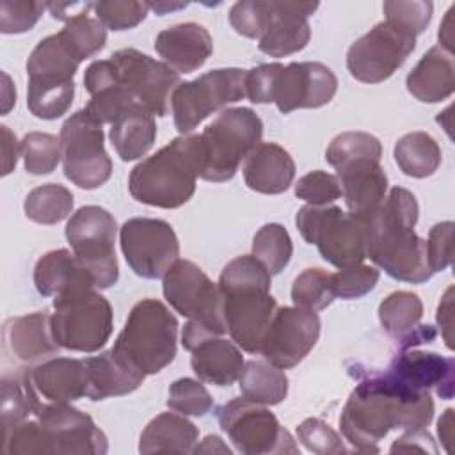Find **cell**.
Listing matches in <instances>:
<instances>
[{"instance_id": "cell-1", "label": "cell", "mask_w": 455, "mask_h": 455, "mask_svg": "<svg viewBox=\"0 0 455 455\" xmlns=\"http://www.w3.org/2000/svg\"><path fill=\"white\" fill-rule=\"evenodd\" d=\"M434 418V400L428 391H414L382 375H366L352 389L339 428L357 451H379V443L395 428H425Z\"/></svg>"}, {"instance_id": "cell-2", "label": "cell", "mask_w": 455, "mask_h": 455, "mask_svg": "<svg viewBox=\"0 0 455 455\" xmlns=\"http://www.w3.org/2000/svg\"><path fill=\"white\" fill-rule=\"evenodd\" d=\"M418 213L416 196L403 187H393L379 210L364 220L366 258L389 277L411 284H421L434 275L427 240L414 233Z\"/></svg>"}, {"instance_id": "cell-3", "label": "cell", "mask_w": 455, "mask_h": 455, "mask_svg": "<svg viewBox=\"0 0 455 455\" xmlns=\"http://www.w3.org/2000/svg\"><path fill=\"white\" fill-rule=\"evenodd\" d=\"M4 451L103 455L108 451V441L89 414L68 402H48L41 403L34 416L4 432Z\"/></svg>"}, {"instance_id": "cell-4", "label": "cell", "mask_w": 455, "mask_h": 455, "mask_svg": "<svg viewBox=\"0 0 455 455\" xmlns=\"http://www.w3.org/2000/svg\"><path fill=\"white\" fill-rule=\"evenodd\" d=\"M270 272L254 256H238L220 272L222 315L231 339L249 354H259L263 336L277 309L270 295Z\"/></svg>"}, {"instance_id": "cell-5", "label": "cell", "mask_w": 455, "mask_h": 455, "mask_svg": "<svg viewBox=\"0 0 455 455\" xmlns=\"http://www.w3.org/2000/svg\"><path fill=\"white\" fill-rule=\"evenodd\" d=\"M201 167L199 135H183L139 162L130 172L128 190L142 204L178 208L194 196Z\"/></svg>"}, {"instance_id": "cell-6", "label": "cell", "mask_w": 455, "mask_h": 455, "mask_svg": "<svg viewBox=\"0 0 455 455\" xmlns=\"http://www.w3.org/2000/svg\"><path fill=\"white\" fill-rule=\"evenodd\" d=\"M164 297L174 311L187 316L181 345L194 350L201 341L228 332L219 284L192 261L178 259L164 275Z\"/></svg>"}, {"instance_id": "cell-7", "label": "cell", "mask_w": 455, "mask_h": 455, "mask_svg": "<svg viewBox=\"0 0 455 455\" xmlns=\"http://www.w3.org/2000/svg\"><path fill=\"white\" fill-rule=\"evenodd\" d=\"M176 341L178 320L171 309L156 299H142L128 313L112 350L144 375H155L172 363Z\"/></svg>"}, {"instance_id": "cell-8", "label": "cell", "mask_w": 455, "mask_h": 455, "mask_svg": "<svg viewBox=\"0 0 455 455\" xmlns=\"http://www.w3.org/2000/svg\"><path fill=\"white\" fill-rule=\"evenodd\" d=\"M263 123L247 107L220 110V114L199 133L203 167L199 178L206 181L231 180L240 164L261 142Z\"/></svg>"}, {"instance_id": "cell-9", "label": "cell", "mask_w": 455, "mask_h": 455, "mask_svg": "<svg viewBox=\"0 0 455 455\" xmlns=\"http://www.w3.org/2000/svg\"><path fill=\"white\" fill-rule=\"evenodd\" d=\"M52 334L68 350L96 352L108 341L114 327L112 306L94 288H78L53 299Z\"/></svg>"}, {"instance_id": "cell-10", "label": "cell", "mask_w": 455, "mask_h": 455, "mask_svg": "<svg viewBox=\"0 0 455 455\" xmlns=\"http://www.w3.org/2000/svg\"><path fill=\"white\" fill-rule=\"evenodd\" d=\"M295 224L302 238L338 268L359 265L366 258L364 220L339 206L306 204L297 212Z\"/></svg>"}, {"instance_id": "cell-11", "label": "cell", "mask_w": 455, "mask_h": 455, "mask_svg": "<svg viewBox=\"0 0 455 455\" xmlns=\"http://www.w3.org/2000/svg\"><path fill=\"white\" fill-rule=\"evenodd\" d=\"M117 224L112 213L101 206L78 208L66 224V238L73 254L89 272L96 288H110L119 279L116 258Z\"/></svg>"}, {"instance_id": "cell-12", "label": "cell", "mask_w": 455, "mask_h": 455, "mask_svg": "<svg viewBox=\"0 0 455 455\" xmlns=\"http://www.w3.org/2000/svg\"><path fill=\"white\" fill-rule=\"evenodd\" d=\"M110 62L114 82L135 107L158 117L169 112L172 92L181 84L180 73L135 48L114 52Z\"/></svg>"}, {"instance_id": "cell-13", "label": "cell", "mask_w": 455, "mask_h": 455, "mask_svg": "<svg viewBox=\"0 0 455 455\" xmlns=\"http://www.w3.org/2000/svg\"><path fill=\"white\" fill-rule=\"evenodd\" d=\"M245 78L247 69L220 68L181 82L171 98L176 130L187 135L212 112L245 98Z\"/></svg>"}, {"instance_id": "cell-14", "label": "cell", "mask_w": 455, "mask_h": 455, "mask_svg": "<svg viewBox=\"0 0 455 455\" xmlns=\"http://www.w3.org/2000/svg\"><path fill=\"white\" fill-rule=\"evenodd\" d=\"M64 176L80 188L94 190L112 174V160L105 151V135L100 123L85 108L75 112L60 128Z\"/></svg>"}, {"instance_id": "cell-15", "label": "cell", "mask_w": 455, "mask_h": 455, "mask_svg": "<svg viewBox=\"0 0 455 455\" xmlns=\"http://www.w3.org/2000/svg\"><path fill=\"white\" fill-rule=\"evenodd\" d=\"M217 419L240 453H299L291 434L261 403L233 398L217 409Z\"/></svg>"}, {"instance_id": "cell-16", "label": "cell", "mask_w": 455, "mask_h": 455, "mask_svg": "<svg viewBox=\"0 0 455 455\" xmlns=\"http://www.w3.org/2000/svg\"><path fill=\"white\" fill-rule=\"evenodd\" d=\"M119 242L128 267L144 279L164 277L180 256L178 236L162 219H128L119 229Z\"/></svg>"}, {"instance_id": "cell-17", "label": "cell", "mask_w": 455, "mask_h": 455, "mask_svg": "<svg viewBox=\"0 0 455 455\" xmlns=\"http://www.w3.org/2000/svg\"><path fill=\"white\" fill-rule=\"evenodd\" d=\"M416 37L389 21H380L350 44L347 68L363 84L387 80L412 53Z\"/></svg>"}, {"instance_id": "cell-18", "label": "cell", "mask_w": 455, "mask_h": 455, "mask_svg": "<svg viewBox=\"0 0 455 455\" xmlns=\"http://www.w3.org/2000/svg\"><path fill=\"white\" fill-rule=\"evenodd\" d=\"M320 318L304 307H277L263 336L259 354L274 366L288 370L297 366L316 345Z\"/></svg>"}, {"instance_id": "cell-19", "label": "cell", "mask_w": 455, "mask_h": 455, "mask_svg": "<svg viewBox=\"0 0 455 455\" xmlns=\"http://www.w3.org/2000/svg\"><path fill=\"white\" fill-rule=\"evenodd\" d=\"M336 89V75L322 62H290L277 75L274 103L283 114L297 108H318L334 98Z\"/></svg>"}, {"instance_id": "cell-20", "label": "cell", "mask_w": 455, "mask_h": 455, "mask_svg": "<svg viewBox=\"0 0 455 455\" xmlns=\"http://www.w3.org/2000/svg\"><path fill=\"white\" fill-rule=\"evenodd\" d=\"M387 373L414 391H435L443 400L455 393V361L435 352L402 350L387 368Z\"/></svg>"}, {"instance_id": "cell-21", "label": "cell", "mask_w": 455, "mask_h": 455, "mask_svg": "<svg viewBox=\"0 0 455 455\" xmlns=\"http://www.w3.org/2000/svg\"><path fill=\"white\" fill-rule=\"evenodd\" d=\"M272 18L258 48L270 57H286L306 48L311 37L307 18L318 9V2L270 0Z\"/></svg>"}, {"instance_id": "cell-22", "label": "cell", "mask_w": 455, "mask_h": 455, "mask_svg": "<svg viewBox=\"0 0 455 455\" xmlns=\"http://www.w3.org/2000/svg\"><path fill=\"white\" fill-rule=\"evenodd\" d=\"M379 162L373 158H357L336 169L347 208L361 220H368L386 197L387 176Z\"/></svg>"}, {"instance_id": "cell-23", "label": "cell", "mask_w": 455, "mask_h": 455, "mask_svg": "<svg viewBox=\"0 0 455 455\" xmlns=\"http://www.w3.org/2000/svg\"><path fill=\"white\" fill-rule=\"evenodd\" d=\"M27 107L39 119L62 117L75 96V73L52 64H27Z\"/></svg>"}, {"instance_id": "cell-24", "label": "cell", "mask_w": 455, "mask_h": 455, "mask_svg": "<svg viewBox=\"0 0 455 455\" xmlns=\"http://www.w3.org/2000/svg\"><path fill=\"white\" fill-rule=\"evenodd\" d=\"M60 345L52 334L48 309L11 318L4 323V350L20 363L46 361L59 352Z\"/></svg>"}, {"instance_id": "cell-25", "label": "cell", "mask_w": 455, "mask_h": 455, "mask_svg": "<svg viewBox=\"0 0 455 455\" xmlns=\"http://www.w3.org/2000/svg\"><path fill=\"white\" fill-rule=\"evenodd\" d=\"M155 50L176 73L199 69L213 52L210 32L194 21L164 28L155 37Z\"/></svg>"}, {"instance_id": "cell-26", "label": "cell", "mask_w": 455, "mask_h": 455, "mask_svg": "<svg viewBox=\"0 0 455 455\" xmlns=\"http://www.w3.org/2000/svg\"><path fill=\"white\" fill-rule=\"evenodd\" d=\"M295 162L275 142H259L245 158V185L259 194H283L293 183Z\"/></svg>"}, {"instance_id": "cell-27", "label": "cell", "mask_w": 455, "mask_h": 455, "mask_svg": "<svg viewBox=\"0 0 455 455\" xmlns=\"http://www.w3.org/2000/svg\"><path fill=\"white\" fill-rule=\"evenodd\" d=\"M37 393L48 402H73L87 396V370L84 359L52 357L30 370Z\"/></svg>"}, {"instance_id": "cell-28", "label": "cell", "mask_w": 455, "mask_h": 455, "mask_svg": "<svg viewBox=\"0 0 455 455\" xmlns=\"http://www.w3.org/2000/svg\"><path fill=\"white\" fill-rule=\"evenodd\" d=\"M407 91L423 103H439L451 96L455 87L453 55L441 46L430 48L409 71Z\"/></svg>"}, {"instance_id": "cell-29", "label": "cell", "mask_w": 455, "mask_h": 455, "mask_svg": "<svg viewBox=\"0 0 455 455\" xmlns=\"http://www.w3.org/2000/svg\"><path fill=\"white\" fill-rule=\"evenodd\" d=\"M84 363L87 370V398L94 402L128 395L135 391L146 377L142 371L116 355L114 350L87 357Z\"/></svg>"}, {"instance_id": "cell-30", "label": "cell", "mask_w": 455, "mask_h": 455, "mask_svg": "<svg viewBox=\"0 0 455 455\" xmlns=\"http://www.w3.org/2000/svg\"><path fill=\"white\" fill-rule=\"evenodd\" d=\"M34 284L43 297H57L78 288H96L89 272L68 249L50 251L37 259Z\"/></svg>"}, {"instance_id": "cell-31", "label": "cell", "mask_w": 455, "mask_h": 455, "mask_svg": "<svg viewBox=\"0 0 455 455\" xmlns=\"http://www.w3.org/2000/svg\"><path fill=\"white\" fill-rule=\"evenodd\" d=\"M190 364L201 382L222 387L238 380L245 363L240 348L233 341L213 336L192 350Z\"/></svg>"}, {"instance_id": "cell-32", "label": "cell", "mask_w": 455, "mask_h": 455, "mask_svg": "<svg viewBox=\"0 0 455 455\" xmlns=\"http://www.w3.org/2000/svg\"><path fill=\"white\" fill-rule=\"evenodd\" d=\"M197 428L183 414L162 412L153 418L140 434V453H192L197 443Z\"/></svg>"}, {"instance_id": "cell-33", "label": "cell", "mask_w": 455, "mask_h": 455, "mask_svg": "<svg viewBox=\"0 0 455 455\" xmlns=\"http://www.w3.org/2000/svg\"><path fill=\"white\" fill-rule=\"evenodd\" d=\"M156 139V123L142 108H128L110 124V142L123 162L144 156Z\"/></svg>"}, {"instance_id": "cell-34", "label": "cell", "mask_w": 455, "mask_h": 455, "mask_svg": "<svg viewBox=\"0 0 455 455\" xmlns=\"http://www.w3.org/2000/svg\"><path fill=\"white\" fill-rule=\"evenodd\" d=\"M242 396L261 405H277L288 395L286 373L268 361H247L238 377Z\"/></svg>"}, {"instance_id": "cell-35", "label": "cell", "mask_w": 455, "mask_h": 455, "mask_svg": "<svg viewBox=\"0 0 455 455\" xmlns=\"http://www.w3.org/2000/svg\"><path fill=\"white\" fill-rule=\"evenodd\" d=\"M39 393L32 382L30 368H20L12 375L2 379V432L34 416L41 407Z\"/></svg>"}, {"instance_id": "cell-36", "label": "cell", "mask_w": 455, "mask_h": 455, "mask_svg": "<svg viewBox=\"0 0 455 455\" xmlns=\"http://www.w3.org/2000/svg\"><path fill=\"white\" fill-rule=\"evenodd\" d=\"M400 171L411 178L432 176L441 165V148L427 132H411L400 137L393 149Z\"/></svg>"}, {"instance_id": "cell-37", "label": "cell", "mask_w": 455, "mask_h": 455, "mask_svg": "<svg viewBox=\"0 0 455 455\" xmlns=\"http://www.w3.org/2000/svg\"><path fill=\"white\" fill-rule=\"evenodd\" d=\"M57 36L78 64L101 52L107 44V28L98 18L89 16V12L66 21Z\"/></svg>"}, {"instance_id": "cell-38", "label": "cell", "mask_w": 455, "mask_h": 455, "mask_svg": "<svg viewBox=\"0 0 455 455\" xmlns=\"http://www.w3.org/2000/svg\"><path fill=\"white\" fill-rule=\"evenodd\" d=\"M423 316L421 299L405 290L389 293L379 306V320L384 331L396 341L419 325Z\"/></svg>"}, {"instance_id": "cell-39", "label": "cell", "mask_w": 455, "mask_h": 455, "mask_svg": "<svg viewBox=\"0 0 455 455\" xmlns=\"http://www.w3.org/2000/svg\"><path fill=\"white\" fill-rule=\"evenodd\" d=\"M73 203V194L64 185L44 183L28 192L23 210L37 224H57L71 213Z\"/></svg>"}, {"instance_id": "cell-40", "label": "cell", "mask_w": 455, "mask_h": 455, "mask_svg": "<svg viewBox=\"0 0 455 455\" xmlns=\"http://www.w3.org/2000/svg\"><path fill=\"white\" fill-rule=\"evenodd\" d=\"M293 243L284 226L270 222L261 226L252 238V256L259 259L270 275L279 274L290 263Z\"/></svg>"}, {"instance_id": "cell-41", "label": "cell", "mask_w": 455, "mask_h": 455, "mask_svg": "<svg viewBox=\"0 0 455 455\" xmlns=\"http://www.w3.org/2000/svg\"><path fill=\"white\" fill-rule=\"evenodd\" d=\"M336 299L332 290V274L322 268H306L291 284V300L295 306L322 311Z\"/></svg>"}, {"instance_id": "cell-42", "label": "cell", "mask_w": 455, "mask_h": 455, "mask_svg": "<svg viewBox=\"0 0 455 455\" xmlns=\"http://www.w3.org/2000/svg\"><path fill=\"white\" fill-rule=\"evenodd\" d=\"M20 144H21L25 171L34 176L53 172L62 158L60 139L57 135L30 132L21 139Z\"/></svg>"}, {"instance_id": "cell-43", "label": "cell", "mask_w": 455, "mask_h": 455, "mask_svg": "<svg viewBox=\"0 0 455 455\" xmlns=\"http://www.w3.org/2000/svg\"><path fill=\"white\" fill-rule=\"evenodd\" d=\"M380 156H382L380 140L375 135L366 132H343L331 140L325 151V160L334 169L357 158L380 160Z\"/></svg>"}, {"instance_id": "cell-44", "label": "cell", "mask_w": 455, "mask_h": 455, "mask_svg": "<svg viewBox=\"0 0 455 455\" xmlns=\"http://www.w3.org/2000/svg\"><path fill=\"white\" fill-rule=\"evenodd\" d=\"M167 407L183 416H204L213 407V398L201 380L178 379L169 386Z\"/></svg>"}, {"instance_id": "cell-45", "label": "cell", "mask_w": 455, "mask_h": 455, "mask_svg": "<svg viewBox=\"0 0 455 455\" xmlns=\"http://www.w3.org/2000/svg\"><path fill=\"white\" fill-rule=\"evenodd\" d=\"M272 18L270 0H242L236 2L229 11L231 27L251 39H259Z\"/></svg>"}, {"instance_id": "cell-46", "label": "cell", "mask_w": 455, "mask_h": 455, "mask_svg": "<svg viewBox=\"0 0 455 455\" xmlns=\"http://www.w3.org/2000/svg\"><path fill=\"white\" fill-rule=\"evenodd\" d=\"M382 9L386 14V21L396 25L398 28L416 37L428 27L432 20L434 5L432 2H423V0H412V2L387 0L384 2Z\"/></svg>"}, {"instance_id": "cell-47", "label": "cell", "mask_w": 455, "mask_h": 455, "mask_svg": "<svg viewBox=\"0 0 455 455\" xmlns=\"http://www.w3.org/2000/svg\"><path fill=\"white\" fill-rule=\"evenodd\" d=\"M96 18L103 27L110 30H128L144 21L149 5L148 2L133 0H110V2H94L92 5Z\"/></svg>"}, {"instance_id": "cell-48", "label": "cell", "mask_w": 455, "mask_h": 455, "mask_svg": "<svg viewBox=\"0 0 455 455\" xmlns=\"http://www.w3.org/2000/svg\"><path fill=\"white\" fill-rule=\"evenodd\" d=\"M379 277L380 274L375 267L359 263L354 267L339 268L336 274H332V290L336 297L347 300L359 299L375 288Z\"/></svg>"}, {"instance_id": "cell-49", "label": "cell", "mask_w": 455, "mask_h": 455, "mask_svg": "<svg viewBox=\"0 0 455 455\" xmlns=\"http://www.w3.org/2000/svg\"><path fill=\"white\" fill-rule=\"evenodd\" d=\"M295 196L306 201L307 204L325 206L339 199L343 194L339 181L334 174L316 169L299 178V181L295 183Z\"/></svg>"}, {"instance_id": "cell-50", "label": "cell", "mask_w": 455, "mask_h": 455, "mask_svg": "<svg viewBox=\"0 0 455 455\" xmlns=\"http://www.w3.org/2000/svg\"><path fill=\"white\" fill-rule=\"evenodd\" d=\"M46 4L30 0H2L0 2V30L4 34H21L39 21Z\"/></svg>"}, {"instance_id": "cell-51", "label": "cell", "mask_w": 455, "mask_h": 455, "mask_svg": "<svg viewBox=\"0 0 455 455\" xmlns=\"http://www.w3.org/2000/svg\"><path fill=\"white\" fill-rule=\"evenodd\" d=\"M297 439L313 453H345V444L338 432L318 418H307L297 427Z\"/></svg>"}, {"instance_id": "cell-52", "label": "cell", "mask_w": 455, "mask_h": 455, "mask_svg": "<svg viewBox=\"0 0 455 455\" xmlns=\"http://www.w3.org/2000/svg\"><path fill=\"white\" fill-rule=\"evenodd\" d=\"M428 263L434 272L446 270L453 259V222L444 220L435 224L427 240Z\"/></svg>"}, {"instance_id": "cell-53", "label": "cell", "mask_w": 455, "mask_h": 455, "mask_svg": "<svg viewBox=\"0 0 455 455\" xmlns=\"http://www.w3.org/2000/svg\"><path fill=\"white\" fill-rule=\"evenodd\" d=\"M283 64H259L247 71L245 78V92L249 101L252 103H270L274 101V89L277 82V75Z\"/></svg>"}, {"instance_id": "cell-54", "label": "cell", "mask_w": 455, "mask_h": 455, "mask_svg": "<svg viewBox=\"0 0 455 455\" xmlns=\"http://www.w3.org/2000/svg\"><path fill=\"white\" fill-rule=\"evenodd\" d=\"M391 453L395 451H423V453H437V448L434 444L432 435L425 428H414L405 430L402 437H398L391 448Z\"/></svg>"}, {"instance_id": "cell-55", "label": "cell", "mask_w": 455, "mask_h": 455, "mask_svg": "<svg viewBox=\"0 0 455 455\" xmlns=\"http://www.w3.org/2000/svg\"><path fill=\"white\" fill-rule=\"evenodd\" d=\"M2 132V174L7 176L18 162V153H21V144H18L16 135L7 128L0 126Z\"/></svg>"}, {"instance_id": "cell-56", "label": "cell", "mask_w": 455, "mask_h": 455, "mask_svg": "<svg viewBox=\"0 0 455 455\" xmlns=\"http://www.w3.org/2000/svg\"><path fill=\"white\" fill-rule=\"evenodd\" d=\"M451 295H453V288L450 286L446 290V293L443 295L441 302H439V307H437V323L441 327V334H443V339L446 343V347L451 350L453 348V343H451V325H453V307H451Z\"/></svg>"}, {"instance_id": "cell-57", "label": "cell", "mask_w": 455, "mask_h": 455, "mask_svg": "<svg viewBox=\"0 0 455 455\" xmlns=\"http://www.w3.org/2000/svg\"><path fill=\"white\" fill-rule=\"evenodd\" d=\"M94 2H48L46 9L55 20L69 21L75 16L85 14L92 9Z\"/></svg>"}, {"instance_id": "cell-58", "label": "cell", "mask_w": 455, "mask_h": 455, "mask_svg": "<svg viewBox=\"0 0 455 455\" xmlns=\"http://www.w3.org/2000/svg\"><path fill=\"white\" fill-rule=\"evenodd\" d=\"M437 434L441 443L444 444V450H450V441L453 437V409H446L443 418L437 423Z\"/></svg>"}, {"instance_id": "cell-59", "label": "cell", "mask_w": 455, "mask_h": 455, "mask_svg": "<svg viewBox=\"0 0 455 455\" xmlns=\"http://www.w3.org/2000/svg\"><path fill=\"white\" fill-rule=\"evenodd\" d=\"M194 453H226L231 455V450L224 444L219 435H206L201 444L194 448Z\"/></svg>"}, {"instance_id": "cell-60", "label": "cell", "mask_w": 455, "mask_h": 455, "mask_svg": "<svg viewBox=\"0 0 455 455\" xmlns=\"http://www.w3.org/2000/svg\"><path fill=\"white\" fill-rule=\"evenodd\" d=\"M453 9L455 7H451L448 12H446V18H444V21H443V25L439 27V46L441 48H444L446 52H450L451 53V41H453V37H451V14H453Z\"/></svg>"}, {"instance_id": "cell-61", "label": "cell", "mask_w": 455, "mask_h": 455, "mask_svg": "<svg viewBox=\"0 0 455 455\" xmlns=\"http://www.w3.org/2000/svg\"><path fill=\"white\" fill-rule=\"evenodd\" d=\"M4 76V108H2V112L4 114H7L9 112V108L12 107V103H16V94H9V91H12L14 87H12V84H11V78H9V75L7 73H4L2 75Z\"/></svg>"}, {"instance_id": "cell-62", "label": "cell", "mask_w": 455, "mask_h": 455, "mask_svg": "<svg viewBox=\"0 0 455 455\" xmlns=\"http://www.w3.org/2000/svg\"><path fill=\"white\" fill-rule=\"evenodd\" d=\"M149 5V9H153L156 14H165L167 11H176V9H183V7H187L188 4H183V2H180V4H169V2H149L148 4Z\"/></svg>"}]
</instances>
